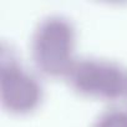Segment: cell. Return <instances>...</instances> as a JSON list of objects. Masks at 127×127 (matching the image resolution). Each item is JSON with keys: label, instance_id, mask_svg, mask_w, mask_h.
I'll list each match as a JSON object with an SVG mask.
<instances>
[{"label": "cell", "instance_id": "obj_1", "mask_svg": "<svg viewBox=\"0 0 127 127\" xmlns=\"http://www.w3.org/2000/svg\"><path fill=\"white\" fill-rule=\"evenodd\" d=\"M75 47V28L60 15H51L39 21L30 40V55L35 67L52 79L69 76L77 61Z\"/></svg>", "mask_w": 127, "mask_h": 127}, {"label": "cell", "instance_id": "obj_2", "mask_svg": "<svg viewBox=\"0 0 127 127\" xmlns=\"http://www.w3.org/2000/svg\"><path fill=\"white\" fill-rule=\"evenodd\" d=\"M66 79L70 86L84 97L115 101L127 95V72L113 61L77 60Z\"/></svg>", "mask_w": 127, "mask_h": 127}, {"label": "cell", "instance_id": "obj_3", "mask_svg": "<svg viewBox=\"0 0 127 127\" xmlns=\"http://www.w3.org/2000/svg\"><path fill=\"white\" fill-rule=\"evenodd\" d=\"M42 98L37 79L15 59L1 57L0 100L3 107L13 115H28L35 111Z\"/></svg>", "mask_w": 127, "mask_h": 127}, {"label": "cell", "instance_id": "obj_4", "mask_svg": "<svg viewBox=\"0 0 127 127\" xmlns=\"http://www.w3.org/2000/svg\"><path fill=\"white\" fill-rule=\"evenodd\" d=\"M92 127H127V108L111 107L105 110L95 120Z\"/></svg>", "mask_w": 127, "mask_h": 127}]
</instances>
